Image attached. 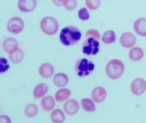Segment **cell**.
Returning <instances> with one entry per match:
<instances>
[{
  "label": "cell",
  "mask_w": 146,
  "mask_h": 123,
  "mask_svg": "<svg viewBox=\"0 0 146 123\" xmlns=\"http://www.w3.org/2000/svg\"><path fill=\"white\" fill-rule=\"evenodd\" d=\"M82 34L79 29L74 26H67L62 30L60 34V40L66 46H72L79 42Z\"/></svg>",
  "instance_id": "obj_1"
},
{
  "label": "cell",
  "mask_w": 146,
  "mask_h": 123,
  "mask_svg": "<svg viewBox=\"0 0 146 123\" xmlns=\"http://www.w3.org/2000/svg\"><path fill=\"white\" fill-rule=\"evenodd\" d=\"M124 69L123 62L120 60L114 59L110 61L106 65V73L111 80H117L122 75Z\"/></svg>",
  "instance_id": "obj_2"
},
{
  "label": "cell",
  "mask_w": 146,
  "mask_h": 123,
  "mask_svg": "<svg viewBox=\"0 0 146 123\" xmlns=\"http://www.w3.org/2000/svg\"><path fill=\"white\" fill-rule=\"evenodd\" d=\"M95 65L91 61L86 58H81L76 61L75 70L77 75L85 77L91 74L94 69Z\"/></svg>",
  "instance_id": "obj_3"
},
{
  "label": "cell",
  "mask_w": 146,
  "mask_h": 123,
  "mask_svg": "<svg viewBox=\"0 0 146 123\" xmlns=\"http://www.w3.org/2000/svg\"><path fill=\"white\" fill-rule=\"evenodd\" d=\"M59 23L54 17H46L44 18L40 22V28L45 34L53 35L58 31Z\"/></svg>",
  "instance_id": "obj_4"
},
{
  "label": "cell",
  "mask_w": 146,
  "mask_h": 123,
  "mask_svg": "<svg viewBox=\"0 0 146 123\" xmlns=\"http://www.w3.org/2000/svg\"><path fill=\"white\" fill-rule=\"evenodd\" d=\"M99 43L92 37H88L82 44V51L88 56L95 55L99 51Z\"/></svg>",
  "instance_id": "obj_5"
},
{
  "label": "cell",
  "mask_w": 146,
  "mask_h": 123,
  "mask_svg": "<svg viewBox=\"0 0 146 123\" xmlns=\"http://www.w3.org/2000/svg\"><path fill=\"white\" fill-rule=\"evenodd\" d=\"M25 23L21 18L14 17L11 18L7 23V28L8 31L13 34H18L23 31Z\"/></svg>",
  "instance_id": "obj_6"
},
{
  "label": "cell",
  "mask_w": 146,
  "mask_h": 123,
  "mask_svg": "<svg viewBox=\"0 0 146 123\" xmlns=\"http://www.w3.org/2000/svg\"><path fill=\"white\" fill-rule=\"evenodd\" d=\"M130 90L133 94L139 96L142 95L146 90V81L141 77L135 78L130 84Z\"/></svg>",
  "instance_id": "obj_7"
},
{
  "label": "cell",
  "mask_w": 146,
  "mask_h": 123,
  "mask_svg": "<svg viewBox=\"0 0 146 123\" xmlns=\"http://www.w3.org/2000/svg\"><path fill=\"white\" fill-rule=\"evenodd\" d=\"M136 38L133 34L130 32H125L121 35L120 43L124 49H129L135 45Z\"/></svg>",
  "instance_id": "obj_8"
},
{
  "label": "cell",
  "mask_w": 146,
  "mask_h": 123,
  "mask_svg": "<svg viewBox=\"0 0 146 123\" xmlns=\"http://www.w3.org/2000/svg\"><path fill=\"white\" fill-rule=\"evenodd\" d=\"M37 4L36 0H19L18 6L21 12L29 13L35 9Z\"/></svg>",
  "instance_id": "obj_9"
},
{
  "label": "cell",
  "mask_w": 146,
  "mask_h": 123,
  "mask_svg": "<svg viewBox=\"0 0 146 123\" xmlns=\"http://www.w3.org/2000/svg\"><path fill=\"white\" fill-rule=\"evenodd\" d=\"M38 72L43 79H49L54 74V68L50 63H45L41 64L38 69Z\"/></svg>",
  "instance_id": "obj_10"
},
{
  "label": "cell",
  "mask_w": 146,
  "mask_h": 123,
  "mask_svg": "<svg viewBox=\"0 0 146 123\" xmlns=\"http://www.w3.org/2000/svg\"><path fill=\"white\" fill-rule=\"evenodd\" d=\"M133 28L136 34L141 37H146V18L137 19L134 23Z\"/></svg>",
  "instance_id": "obj_11"
},
{
  "label": "cell",
  "mask_w": 146,
  "mask_h": 123,
  "mask_svg": "<svg viewBox=\"0 0 146 123\" xmlns=\"http://www.w3.org/2000/svg\"><path fill=\"white\" fill-rule=\"evenodd\" d=\"M2 46L5 52L10 54L19 49V43L15 39L8 38L3 41Z\"/></svg>",
  "instance_id": "obj_12"
},
{
  "label": "cell",
  "mask_w": 146,
  "mask_h": 123,
  "mask_svg": "<svg viewBox=\"0 0 146 123\" xmlns=\"http://www.w3.org/2000/svg\"><path fill=\"white\" fill-rule=\"evenodd\" d=\"M80 105L78 101L74 99H71L67 101L64 105V110L68 115H74L79 111Z\"/></svg>",
  "instance_id": "obj_13"
},
{
  "label": "cell",
  "mask_w": 146,
  "mask_h": 123,
  "mask_svg": "<svg viewBox=\"0 0 146 123\" xmlns=\"http://www.w3.org/2000/svg\"><path fill=\"white\" fill-rule=\"evenodd\" d=\"M107 92L102 87L98 86L94 88L92 92V98L97 103H100L106 98Z\"/></svg>",
  "instance_id": "obj_14"
},
{
  "label": "cell",
  "mask_w": 146,
  "mask_h": 123,
  "mask_svg": "<svg viewBox=\"0 0 146 123\" xmlns=\"http://www.w3.org/2000/svg\"><path fill=\"white\" fill-rule=\"evenodd\" d=\"M144 52L141 48L135 47L130 49L129 53V57L133 62L140 61L144 57Z\"/></svg>",
  "instance_id": "obj_15"
},
{
  "label": "cell",
  "mask_w": 146,
  "mask_h": 123,
  "mask_svg": "<svg viewBox=\"0 0 146 123\" xmlns=\"http://www.w3.org/2000/svg\"><path fill=\"white\" fill-rule=\"evenodd\" d=\"M55 106L54 99L50 95H47L43 98L41 101V106L45 111L52 110Z\"/></svg>",
  "instance_id": "obj_16"
},
{
  "label": "cell",
  "mask_w": 146,
  "mask_h": 123,
  "mask_svg": "<svg viewBox=\"0 0 146 123\" xmlns=\"http://www.w3.org/2000/svg\"><path fill=\"white\" fill-rule=\"evenodd\" d=\"M68 81V76L64 73H57L55 75L53 78L54 84L59 87H62L66 86Z\"/></svg>",
  "instance_id": "obj_17"
},
{
  "label": "cell",
  "mask_w": 146,
  "mask_h": 123,
  "mask_svg": "<svg viewBox=\"0 0 146 123\" xmlns=\"http://www.w3.org/2000/svg\"><path fill=\"white\" fill-rule=\"evenodd\" d=\"M48 90V87L45 83L37 85L33 90V96L35 99H39L45 95Z\"/></svg>",
  "instance_id": "obj_18"
},
{
  "label": "cell",
  "mask_w": 146,
  "mask_h": 123,
  "mask_svg": "<svg viewBox=\"0 0 146 123\" xmlns=\"http://www.w3.org/2000/svg\"><path fill=\"white\" fill-rule=\"evenodd\" d=\"M9 59L11 62L17 64L20 63L25 57L24 51L20 49H18L15 51L9 54Z\"/></svg>",
  "instance_id": "obj_19"
},
{
  "label": "cell",
  "mask_w": 146,
  "mask_h": 123,
  "mask_svg": "<svg viewBox=\"0 0 146 123\" xmlns=\"http://www.w3.org/2000/svg\"><path fill=\"white\" fill-rule=\"evenodd\" d=\"M50 119L53 122L62 123L65 122L66 117L62 110L60 109H57L54 110L51 112Z\"/></svg>",
  "instance_id": "obj_20"
},
{
  "label": "cell",
  "mask_w": 146,
  "mask_h": 123,
  "mask_svg": "<svg viewBox=\"0 0 146 123\" xmlns=\"http://www.w3.org/2000/svg\"><path fill=\"white\" fill-rule=\"evenodd\" d=\"M71 91L67 88H61L58 90L55 94V99L57 102H63L69 98L71 96Z\"/></svg>",
  "instance_id": "obj_21"
},
{
  "label": "cell",
  "mask_w": 146,
  "mask_h": 123,
  "mask_svg": "<svg viewBox=\"0 0 146 123\" xmlns=\"http://www.w3.org/2000/svg\"><path fill=\"white\" fill-rule=\"evenodd\" d=\"M81 104L83 110L87 112H93L96 110L95 104L91 99L88 98L82 99L81 100Z\"/></svg>",
  "instance_id": "obj_22"
},
{
  "label": "cell",
  "mask_w": 146,
  "mask_h": 123,
  "mask_svg": "<svg viewBox=\"0 0 146 123\" xmlns=\"http://www.w3.org/2000/svg\"><path fill=\"white\" fill-rule=\"evenodd\" d=\"M116 40L115 33L113 31H106L102 36V41L106 45L113 43L115 42Z\"/></svg>",
  "instance_id": "obj_23"
},
{
  "label": "cell",
  "mask_w": 146,
  "mask_h": 123,
  "mask_svg": "<svg viewBox=\"0 0 146 123\" xmlns=\"http://www.w3.org/2000/svg\"><path fill=\"white\" fill-rule=\"evenodd\" d=\"M38 113V108L36 105L34 104H29L26 106L25 113L27 117L33 118Z\"/></svg>",
  "instance_id": "obj_24"
},
{
  "label": "cell",
  "mask_w": 146,
  "mask_h": 123,
  "mask_svg": "<svg viewBox=\"0 0 146 123\" xmlns=\"http://www.w3.org/2000/svg\"><path fill=\"white\" fill-rule=\"evenodd\" d=\"M9 64L7 60L4 57H0V74L6 73L9 68Z\"/></svg>",
  "instance_id": "obj_25"
},
{
  "label": "cell",
  "mask_w": 146,
  "mask_h": 123,
  "mask_svg": "<svg viewBox=\"0 0 146 123\" xmlns=\"http://www.w3.org/2000/svg\"><path fill=\"white\" fill-rule=\"evenodd\" d=\"M86 5L89 9L95 10L98 8L100 4V0H86Z\"/></svg>",
  "instance_id": "obj_26"
},
{
  "label": "cell",
  "mask_w": 146,
  "mask_h": 123,
  "mask_svg": "<svg viewBox=\"0 0 146 123\" xmlns=\"http://www.w3.org/2000/svg\"><path fill=\"white\" fill-rule=\"evenodd\" d=\"M79 19L82 21H86L90 18L89 12L86 8L83 7L80 9L78 12Z\"/></svg>",
  "instance_id": "obj_27"
},
{
  "label": "cell",
  "mask_w": 146,
  "mask_h": 123,
  "mask_svg": "<svg viewBox=\"0 0 146 123\" xmlns=\"http://www.w3.org/2000/svg\"><path fill=\"white\" fill-rule=\"evenodd\" d=\"M64 5L67 10L72 11L77 6V1L76 0H66Z\"/></svg>",
  "instance_id": "obj_28"
},
{
  "label": "cell",
  "mask_w": 146,
  "mask_h": 123,
  "mask_svg": "<svg viewBox=\"0 0 146 123\" xmlns=\"http://www.w3.org/2000/svg\"><path fill=\"white\" fill-rule=\"evenodd\" d=\"M86 35L87 37H90V36H92L91 37H92L96 39H98V40H99L100 38L99 33L96 30H93V29L88 31L86 32Z\"/></svg>",
  "instance_id": "obj_29"
},
{
  "label": "cell",
  "mask_w": 146,
  "mask_h": 123,
  "mask_svg": "<svg viewBox=\"0 0 146 123\" xmlns=\"http://www.w3.org/2000/svg\"><path fill=\"white\" fill-rule=\"evenodd\" d=\"M11 123L10 118L8 116L3 115L0 116V123Z\"/></svg>",
  "instance_id": "obj_30"
},
{
  "label": "cell",
  "mask_w": 146,
  "mask_h": 123,
  "mask_svg": "<svg viewBox=\"0 0 146 123\" xmlns=\"http://www.w3.org/2000/svg\"><path fill=\"white\" fill-rule=\"evenodd\" d=\"M66 0H52L54 4L57 6H62L64 5Z\"/></svg>",
  "instance_id": "obj_31"
}]
</instances>
